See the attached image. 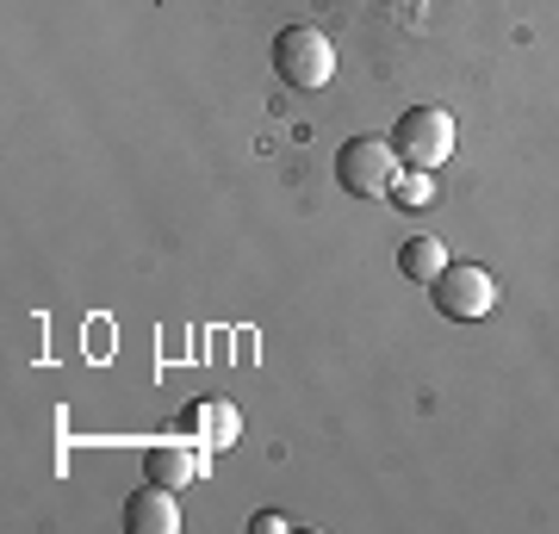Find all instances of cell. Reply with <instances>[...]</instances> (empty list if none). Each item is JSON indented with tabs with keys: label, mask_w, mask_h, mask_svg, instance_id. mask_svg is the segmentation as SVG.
Returning a JSON list of instances; mask_svg holds the SVG:
<instances>
[{
	"label": "cell",
	"mask_w": 559,
	"mask_h": 534,
	"mask_svg": "<svg viewBox=\"0 0 559 534\" xmlns=\"http://www.w3.org/2000/svg\"><path fill=\"white\" fill-rule=\"evenodd\" d=\"M274 75L293 94H318V87L336 81V44L323 38L318 25H286L274 38Z\"/></svg>",
	"instance_id": "1"
},
{
	"label": "cell",
	"mask_w": 559,
	"mask_h": 534,
	"mask_svg": "<svg viewBox=\"0 0 559 534\" xmlns=\"http://www.w3.org/2000/svg\"><path fill=\"white\" fill-rule=\"evenodd\" d=\"M454 143H460V124L448 106H411L399 124H392V150H399L404 168H429L436 175L441 162L454 156Z\"/></svg>",
	"instance_id": "2"
},
{
	"label": "cell",
	"mask_w": 559,
	"mask_h": 534,
	"mask_svg": "<svg viewBox=\"0 0 559 534\" xmlns=\"http://www.w3.org/2000/svg\"><path fill=\"white\" fill-rule=\"evenodd\" d=\"M399 150L392 138H348L336 150V187L348 199H385L392 193V180H399Z\"/></svg>",
	"instance_id": "3"
},
{
	"label": "cell",
	"mask_w": 559,
	"mask_h": 534,
	"mask_svg": "<svg viewBox=\"0 0 559 534\" xmlns=\"http://www.w3.org/2000/svg\"><path fill=\"white\" fill-rule=\"evenodd\" d=\"M429 293H436V311L448 317V323H479V317H491V305H498V280H491V268H479V261H448Z\"/></svg>",
	"instance_id": "4"
},
{
	"label": "cell",
	"mask_w": 559,
	"mask_h": 534,
	"mask_svg": "<svg viewBox=\"0 0 559 534\" xmlns=\"http://www.w3.org/2000/svg\"><path fill=\"white\" fill-rule=\"evenodd\" d=\"M180 429H187V436H200V448L224 454V448H237L242 416H237V404H230V397H193V404L180 411Z\"/></svg>",
	"instance_id": "5"
},
{
	"label": "cell",
	"mask_w": 559,
	"mask_h": 534,
	"mask_svg": "<svg viewBox=\"0 0 559 534\" xmlns=\"http://www.w3.org/2000/svg\"><path fill=\"white\" fill-rule=\"evenodd\" d=\"M175 529H180V503H175V491L143 478V491L124 497V534H175Z\"/></svg>",
	"instance_id": "6"
},
{
	"label": "cell",
	"mask_w": 559,
	"mask_h": 534,
	"mask_svg": "<svg viewBox=\"0 0 559 534\" xmlns=\"http://www.w3.org/2000/svg\"><path fill=\"white\" fill-rule=\"evenodd\" d=\"M200 473H205V448H180V441H156V448H143V478H150V485L187 491Z\"/></svg>",
	"instance_id": "7"
},
{
	"label": "cell",
	"mask_w": 559,
	"mask_h": 534,
	"mask_svg": "<svg viewBox=\"0 0 559 534\" xmlns=\"http://www.w3.org/2000/svg\"><path fill=\"white\" fill-rule=\"evenodd\" d=\"M441 268H448V249H441L436 237H411V242L399 249V274L417 280V286H436Z\"/></svg>",
	"instance_id": "8"
},
{
	"label": "cell",
	"mask_w": 559,
	"mask_h": 534,
	"mask_svg": "<svg viewBox=\"0 0 559 534\" xmlns=\"http://www.w3.org/2000/svg\"><path fill=\"white\" fill-rule=\"evenodd\" d=\"M385 205H399V212H429V205H436V175H429V168H399Z\"/></svg>",
	"instance_id": "9"
},
{
	"label": "cell",
	"mask_w": 559,
	"mask_h": 534,
	"mask_svg": "<svg viewBox=\"0 0 559 534\" xmlns=\"http://www.w3.org/2000/svg\"><path fill=\"white\" fill-rule=\"evenodd\" d=\"M293 529V515H280V510H255L249 515V534H286Z\"/></svg>",
	"instance_id": "10"
}]
</instances>
